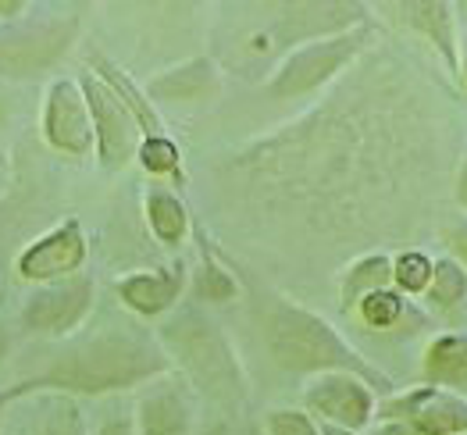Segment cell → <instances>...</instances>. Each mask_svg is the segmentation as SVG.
<instances>
[{
  "instance_id": "obj_7",
  "label": "cell",
  "mask_w": 467,
  "mask_h": 435,
  "mask_svg": "<svg viewBox=\"0 0 467 435\" xmlns=\"http://www.w3.org/2000/svg\"><path fill=\"white\" fill-rule=\"evenodd\" d=\"M93 304H97V285L82 272L61 282L36 285L22 304L18 325L36 339H72L82 332L86 317L93 315Z\"/></svg>"
},
{
  "instance_id": "obj_23",
  "label": "cell",
  "mask_w": 467,
  "mask_h": 435,
  "mask_svg": "<svg viewBox=\"0 0 467 435\" xmlns=\"http://www.w3.org/2000/svg\"><path fill=\"white\" fill-rule=\"evenodd\" d=\"M196 293L203 300H214V304H229L239 296V282L235 275L214 257L211 243L200 239V264H196Z\"/></svg>"
},
{
  "instance_id": "obj_27",
  "label": "cell",
  "mask_w": 467,
  "mask_h": 435,
  "mask_svg": "<svg viewBox=\"0 0 467 435\" xmlns=\"http://www.w3.org/2000/svg\"><path fill=\"white\" fill-rule=\"evenodd\" d=\"M265 435H321V425L300 407H275L265 414Z\"/></svg>"
},
{
  "instance_id": "obj_25",
  "label": "cell",
  "mask_w": 467,
  "mask_h": 435,
  "mask_svg": "<svg viewBox=\"0 0 467 435\" xmlns=\"http://www.w3.org/2000/svg\"><path fill=\"white\" fill-rule=\"evenodd\" d=\"M431 272H435V257L421 254V250H403L392 257V285L403 296H425Z\"/></svg>"
},
{
  "instance_id": "obj_37",
  "label": "cell",
  "mask_w": 467,
  "mask_h": 435,
  "mask_svg": "<svg viewBox=\"0 0 467 435\" xmlns=\"http://www.w3.org/2000/svg\"><path fill=\"white\" fill-rule=\"evenodd\" d=\"M321 425V421H317ZM321 435H360V432H350V429H336V425H321Z\"/></svg>"
},
{
  "instance_id": "obj_4",
  "label": "cell",
  "mask_w": 467,
  "mask_h": 435,
  "mask_svg": "<svg viewBox=\"0 0 467 435\" xmlns=\"http://www.w3.org/2000/svg\"><path fill=\"white\" fill-rule=\"evenodd\" d=\"M157 339L164 343L171 364L182 371L193 393L211 399L222 410H235L246 403L250 396L246 368L218 321H211L196 307H186L157 328Z\"/></svg>"
},
{
  "instance_id": "obj_16",
  "label": "cell",
  "mask_w": 467,
  "mask_h": 435,
  "mask_svg": "<svg viewBox=\"0 0 467 435\" xmlns=\"http://www.w3.org/2000/svg\"><path fill=\"white\" fill-rule=\"evenodd\" d=\"M15 435H89L82 407L72 396H33L22 399Z\"/></svg>"
},
{
  "instance_id": "obj_6",
  "label": "cell",
  "mask_w": 467,
  "mask_h": 435,
  "mask_svg": "<svg viewBox=\"0 0 467 435\" xmlns=\"http://www.w3.org/2000/svg\"><path fill=\"white\" fill-rule=\"evenodd\" d=\"M78 15L0 22V82H33L65 61L78 36Z\"/></svg>"
},
{
  "instance_id": "obj_2",
  "label": "cell",
  "mask_w": 467,
  "mask_h": 435,
  "mask_svg": "<svg viewBox=\"0 0 467 435\" xmlns=\"http://www.w3.org/2000/svg\"><path fill=\"white\" fill-rule=\"evenodd\" d=\"M171 371L175 364L157 332L132 321H111L86 336L65 339V347L50 354L39 371H29L15 386L0 389V403L7 407L33 396H111L143 389Z\"/></svg>"
},
{
  "instance_id": "obj_34",
  "label": "cell",
  "mask_w": 467,
  "mask_h": 435,
  "mask_svg": "<svg viewBox=\"0 0 467 435\" xmlns=\"http://www.w3.org/2000/svg\"><path fill=\"white\" fill-rule=\"evenodd\" d=\"M11 347H15V336H11V328L0 325V364L11 357Z\"/></svg>"
},
{
  "instance_id": "obj_11",
  "label": "cell",
  "mask_w": 467,
  "mask_h": 435,
  "mask_svg": "<svg viewBox=\"0 0 467 435\" xmlns=\"http://www.w3.org/2000/svg\"><path fill=\"white\" fill-rule=\"evenodd\" d=\"M379 418H400L418 435H467V396L414 386L379 399Z\"/></svg>"
},
{
  "instance_id": "obj_35",
  "label": "cell",
  "mask_w": 467,
  "mask_h": 435,
  "mask_svg": "<svg viewBox=\"0 0 467 435\" xmlns=\"http://www.w3.org/2000/svg\"><path fill=\"white\" fill-rule=\"evenodd\" d=\"M461 79H464V86H467V33L461 36Z\"/></svg>"
},
{
  "instance_id": "obj_24",
  "label": "cell",
  "mask_w": 467,
  "mask_h": 435,
  "mask_svg": "<svg viewBox=\"0 0 467 435\" xmlns=\"http://www.w3.org/2000/svg\"><path fill=\"white\" fill-rule=\"evenodd\" d=\"M357 317H360L368 328H375V332H389V328H396V325L407 317V296H403L396 285L379 289V293H371V296L360 300Z\"/></svg>"
},
{
  "instance_id": "obj_12",
  "label": "cell",
  "mask_w": 467,
  "mask_h": 435,
  "mask_svg": "<svg viewBox=\"0 0 467 435\" xmlns=\"http://www.w3.org/2000/svg\"><path fill=\"white\" fill-rule=\"evenodd\" d=\"M89 257V239L82 233L78 218H65L61 225H54L50 233L36 236L15 261L18 278L47 285V282H61V278L82 275V264Z\"/></svg>"
},
{
  "instance_id": "obj_1",
  "label": "cell",
  "mask_w": 467,
  "mask_h": 435,
  "mask_svg": "<svg viewBox=\"0 0 467 435\" xmlns=\"http://www.w3.org/2000/svg\"><path fill=\"white\" fill-rule=\"evenodd\" d=\"M450 115L403 57L375 47L304 115L214 161L235 225L347 243L396 233L442 171Z\"/></svg>"
},
{
  "instance_id": "obj_21",
  "label": "cell",
  "mask_w": 467,
  "mask_h": 435,
  "mask_svg": "<svg viewBox=\"0 0 467 435\" xmlns=\"http://www.w3.org/2000/svg\"><path fill=\"white\" fill-rule=\"evenodd\" d=\"M89 72L93 76H100V79L108 82L111 89H115L118 97L125 100V108L136 115L140 121V129H143V136H161L164 132V125H161V115L154 111V104H150V97H147V89H140L136 82L129 79L121 68H118L115 61H108L104 54H93L89 57Z\"/></svg>"
},
{
  "instance_id": "obj_8",
  "label": "cell",
  "mask_w": 467,
  "mask_h": 435,
  "mask_svg": "<svg viewBox=\"0 0 467 435\" xmlns=\"http://www.w3.org/2000/svg\"><path fill=\"white\" fill-rule=\"evenodd\" d=\"M304 410L321 425L360 432L379 418V389L350 371H328L304 382Z\"/></svg>"
},
{
  "instance_id": "obj_15",
  "label": "cell",
  "mask_w": 467,
  "mask_h": 435,
  "mask_svg": "<svg viewBox=\"0 0 467 435\" xmlns=\"http://www.w3.org/2000/svg\"><path fill=\"white\" fill-rule=\"evenodd\" d=\"M389 11L403 29H410L418 40L429 43L450 72H461V36H457V26H453V4H442V0L392 4Z\"/></svg>"
},
{
  "instance_id": "obj_22",
  "label": "cell",
  "mask_w": 467,
  "mask_h": 435,
  "mask_svg": "<svg viewBox=\"0 0 467 435\" xmlns=\"http://www.w3.org/2000/svg\"><path fill=\"white\" fill-rule=\"evenodd\" d=\"M464 300H467V268L453 254L435 257V272H431V282L429 289H425V304H429L431 311L450 315V311L464 307Z\"/></svg>"
},
{
  "instance_id": "obj_38",
  "label": "cell",
  "mask_w": 467,
  "mask_h": 435,
  "mask_svg": "<svg viewBox=\"0 0 467 435\" xmlns=\"http://www.w3.org/2000/svg\"><path fill=\"white\" fill-rule=\"evenodd\" d=\"M0 425H4V403H0Z\"/></svg>"
},
{
  "instance_id": "obj_28",
  "label": "cell",
  "mask_w": 467,
  "mask_h": 435,
  "mask_svg": "<svg viewBox=\"0 0 467 435\" xmlns=\"http://www.w3.org/2000/svg\"><path fill=\"white\" fill-rule=\"evenodd\" d=\"M93 435H140V429H136V418H132V414H121V410H118L111 418H104Z\"/></svg>"
},
{
  "instance_id": "obj_19",
  "label": "cell",
  "mask_w": 467,
  "mask_h": 435,
  "mask_svg": "<svg viewBox=\"0 0 467 435\" xmlns=\"http://www.w3.org/2000/svg\"><path fill=\"white\" fill-rule=\"evenodd\" d=\"M143 218H147V229L154 233V239L164 243V246H182L190 239V229H193L190 207L164 182H150L147 186V193H143Z\"/></svg>"
},
{
  "instance_id": "obj_3",
  "label": "cell",
  "mask_w": 467,
  "mask_h": 435,
  "mask_svg": "<svg viewBox=\"0 0 467 435\" xmlns=\"http://www.w3.org/2000/svg\"><path fill=\"white\" fill-rule=\"evenodd\" d=\"M261 336L272 360L289 375L317 378L328 371H350L368 378L382 393H396V382L389 375L360 354L328 317L289 296H272V304L261 315Z\"/></svg>"
},
{
  "instance_id": "obj_5",
  "label": "cell",
  "mask_w": 467,
  "mask_h": 435,
  "mask_svg": "<svg viewBox=\"0 0 467 435\" xmlns=\"http://www.w3.org/2000/svg\"><path fill=\"white\" fill-rule=\"evenodd\" d=\"M371 47H375V29L371 26L304 43L275 65L272 76L265 79V93L275 100H296V97L325 93L328 86L343 79Z\"/></svg>"
},
{
  "instance_id": "obj_29",
  "label": "cell",
  "mask_w": 467,
  "mask_h": 435,
  "mask_svg": "<svg viewBox=\"0 0 467 435\" xmlns=\"http://www.w3.org/2000/svg\"><path fill=\"white\" fill-rule=\"evenodd\" d=\"M453 203L467 214V150L461 154V164H457V175H453Z\"/></svg>"
},
{
  "instance_id": "obj_10",
  "label": "cell",
  "mask_w": 467,
  "mask_h": 435,
  "mask_svg": "<svg viewBox=\"0 0 467 435\" xmlns=\"http://www.w3.org/2000/svg\"><path fill=\"white\" fill-rule=\"evenodd\" d=\"M43 140L50 150L68 158H89L97 150V129L89 115V100L78 79H54L43 97Z\"/></svg>"
},
{
  "instance_id": "obj_30",
  "label": "cell",
  "mask_w": 467,
  "mask_h": 435,
  "mask_svg": "<svg viewBox=\"0 0 467 435\" xmlns=\"http://www.w3.org/2000/svg\"><path fill=\"white\" fill-rule=\"evenodd\" d=\"M368 435H418V432H414L407 421H400V418H379Z\"/></svg>"
},
{
  "instance_id": "obj_14",
  "label": "cell",
  "mask_w": 467,
  "mask_h": 435,
  "mask_svg": "<svg viewBox=\"0 0 467 435\" xmlns=\"http://www.w3.org/2000/svg\"><path fill=\"white\" fill-rule=\"evenodd\" d=\"M121 307L136 317H164L171 315L186 293V264H168L150 272H129L115 282Z\"/></svg>"
},
{
  "instance_id": "obj_32",
  "label": "cell",
  "mask_w": 467,
  "mask_h": 435,
  "mask_svg": "<svg viewBox=\"0 0 467 435\" xmlns=\"http://www.w3.org/2000/svg\"><path fill=\"white\" fill-rule=\"evenodd\" d=\"M22 11H29V4H22V0H0V22H18Z\"/></svg>"
},
{
  "instance_id": "obj_18",
  "label": "cell",
  "mask_w": 467,
  "mask_h": 435,
  "mask_svg": "<svg viewBox=\"0 0 467 435\" xmlns=\"http://www.w3.org/2000/svg\"><path fill=\"white\" fill-rule=\"evenodd\" d=\"M218 65L211 57H193L186 65H175L168 72H161L157 79L147 82V97L150 104L157 100H171V104H190V100H207L218 93Z\"/></svg>"
},
{
  "instance_id": "obj_33",
  "label": "cell",
  "mask_w": 467,
  "mask_h": 435,
  "mask_svg": "<svg viewBox=\"0 0 467 435\" xmlns=\"http://www.w3.org/2000/svg\"><path fill=\"white\" fill-rule=\"evenodd\" d=\"M453 246H457V254H453V257L467 268V225L453 229Z\"/></svg>"
},
{
  "instance_id": "obj_36",
  "label": "cell",
  "mask_w": 467,
  "mask_h": 435,
  "mask_svg": "<svg viewBox=\"0 0 467 435\" xmlns=\"http://www.w3.org/2000/svg\"><path fill=\"white\" fill-rule=\"evenodd\" d=\"M7 119H11V100H7L4 89H0V125H7Z\"/></svg>"
},
{
  "instance_id": "obj_31",
  "label": "cell",
  "mask_w": 467,
  "mask_h": 435,
  "mask_svg": "<svg viewBox=\"0 0 467 435\" xmlns=\"http://www.w3.org/2000/svg\"><path fill=\"white\" fill-rule=\"evenodd\" d=\"M11 179H15V164H11V150L0 143V200L7 197L11 190Z\"/></svg>"
},
{
  "instance_id": "obj_20",
  "label": "cell",
  "mask_w": 467,
  "mask_h": 435,
  "mask_svg": "<svg viewBox=\"0 0 467 435\" xmlns=\"http://www.w3.org/2000/svg\"><path fill=\"white\" fill-rule=\"evenodd\" d=\"M392 285V257L386 250H368L360 257H353L350 264L343 268L339 275V307L343 315H357L360 300L379 293V289H389Z\"/></svg>"
},
{
  "instance_id": "obj_26",
  "label": "cell",
  "mask_w": 467,
  "mask_h": 435,
  "mask_svg": "<svg viewBox=\"0 0 467 435\" xmlns=\"http://www.w3.org/2000/svg\"><path fill=\"white\" fill-rule=\"evenodd\" d=\"M136 161H140L154 179H179V175H182V154H179L175 140L164 136V132H161V136H143Z\"/></svg>"
},
{
  "instance_id": "obj_17",
  "label": "cell",
  "mask_w": 467,
  "mask_h": 435,
  "mask_svg": "<svg viewBox=\"0 0 467 435\" xmlns=\"http://www.w3.org/2000/svg\"><path fill=\"white\" fill-rule=\"evenodd\" d=\"M421 386L467 396V332H439L421 354Z\"/></svg>"
},
{
  "instance_id": "obj_9",
  "label": "cell",
  "mask_w": 467,
  "mask_h": 435,
  "mask_svg": "<svg viewBox=\"0 0 467 435\" xmlns=\"http://www.w3.org/2000/svg\"><path fill=\"white\" fill-rule=\"evenodd\" d=\"M78 86H82V93L89 100V115H93V129H97V158H100V168L121 171L129 161L140 154L143 129H140L136 115L125 108V100L100 76L82 72Z\"/></svg>"
},
{
  "instance_id": "obj_13",
  "label": "cell",
  "mask_w": 467,
  "mask_h": 435,
  "mask_svg": "<svg viewBox=\"0 0 467 435\" xmlns=\"http://www.w3.org/2000/svg\"><path fill=\"white\" fill-rule=\"evenodd\" d=\"M132 418L140 435H196V403L190 382L171 371L143 386Z\"/></svg>"
}]
</instances>
